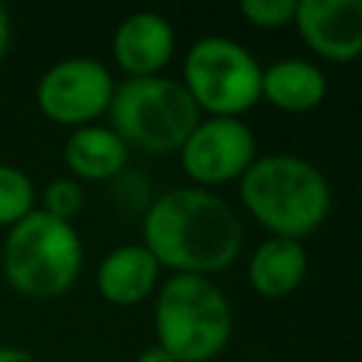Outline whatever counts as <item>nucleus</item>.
<instances>
[{"instance_id": "f8f14e48", "label": "nucleus", "mask_w": 362, "mask_h": 362, "mask_svg": "<svg viewBox=\"0 0 362 362\" xmlns=\"http://www.w3.org/2000/svg\"><path fill=\"white\" fill-rule=\"evenodd\" d=\"M308 272V255L303 240L269 238L249 257V286L266 300H283L294 294Z\"/></svg>"}, {"instance_id": "a211bd4d", "label": "nucleus", "mask_w": 362, "mask_h": 362, "mask_svg": "<svg viewBox=\"0 0 362 362\" xmlns=\"http://www.w3.org/2000/svg\"><path fill=\"white\" fill-rule=\"evenodd\" d=\"M136 362H178L170 351H164L158 342L156 345H150V348H144L139 356H136Z\"/></svg>"}, {"instance_id": "aec40b11", "label": "nucleus", "mask_w": 362, "mask_h": 362, "mask_svg": "<svg viewBox=\"0 0 362 362\" xmlns=\"http://www.w3.org/2000/svg\"><path fill=\"white\" fill-rule=\"evenodd\" d=\"M0 362H37L34 354L23 351V348H11V345H3L0 348Z\"/></svg>"}, {"instance_id": "7ed1b4c3", "label": "nucleus", "mask_w": 362, "mask_h": 362, "mask_svg": "<svg viewBox=\"0 0 362 362\" xmlns=\"http://www.w3.org/2000/svg\"><path fill=\"white\" fill-rule=\"evenodd\" d=\"M82 240L71 221H59L42 209L17 221L3 240V277L28 300L62 297L82 272Z\"/></svg>"}, {"instance_id": "6ab92c4d", "label": "nucleus", "mask_w": 362, "mask_h": 362, "mask_svg": "<svg viewBox=\"0 0 362 362\" xmlns=\"http://www.w3.org/2000/svg\"><path fill=\"white\" fill-rule=\"evenodd\" d=\"M8 42H11V17H8L6 6L0 3V62H3L6 51H8Z\"/></svg>"}, {"instance_id": "f257e3e1", "label": "nucleus", "mask_w": 362, "mask_h": 362, "mask_svg": "<svg viewBox=\"0 0 362 362\" xmlns=\"http://www.w3.org/2000/svg\"><path fill=\"white\" fill-rule=\"evenodd\" d=\"M141 246L175 274L209 277L238 260L243 223L212 189L175 187L147 206Z\"/></svg>"}, {"instance_id": "1a4fd4ad", "label": "nucleus", "mask_w": 362, "mask_h": 362, "mask_svg": "<svg viewBox=\"0 0 362 362\" xmlns=\"http://www.w3.org/2000/svg\"><path fill=\"white\" fill-rule=\"evenodd\" d=\"M294 25L322 59L351 62L362 57V0H297Z\"/></svg>"}, {"instance_id": "4468645a", "label": "nucleus", "mask_w": 362, "mask_h": 362, "mask_svg": "<svg viewBox=\"0 0 362 362\" xmlns=\"http://www.w3.org/2000/svg\"><path fill=\"white\" fill-rule=\"evenodd\" d=\"M130 147L105 124L76 127L62 147L65 167L76 181H110L127 164Z\"/></svg>"}, {"instance_id": "6e6552de", "label": "nucleus", "mask_w": 362, "mask_h": 362, "mask_svg": "<svg viewBox=\"0 0 362 362\" xmlns=\"http://www.w3.org/2000/svg\"><path fill=\"white\" fill-rule=\"evenodd\" d=\"M252 127L238 116L201 119L181 144V167L195 187H221L240 178L257 158Z\"/></svg>"}, {"instance_id": "39448f33", "label": "nucleus", "mask_w": 362, "mask_h": 362, "mask_svg": "<svg viewBox=\"0 0 362 362\" xmlns=\"http://www.w3.org/2000/svg\"><path fill=\"white\" fill-rule=\"evenodd\" d=\"M110 130L127 144L147 153L181 150L201 110L187 88L170 76H141L116 85L110 107Z\"/></svg>"}, {"instance_id": "f03ea898", "label": "nucleus", "mask_w": 362, "mask_h": 362, "mask_svg": "<svg viewBox=\"0 0 362 362\" xmlns=\"http://www.w3.org/2000/svg\"><path fill=\"white\" fill-rule=\"evenodd\" d=\"M238 195L272 238L303 240L331 212L328 178L317 164L294 153L257 156L238 178Z\"/></svg>"}, {"instance_id": "423d86ee", "label": "nucleus", "mask_w": 362, "mask_h": 362, "mask_svg": "<svg viewBox=\"0 0 362 362\" xmlns=\"http://www.w3.org/2000/svg\"><path fill=\"white\" fill-rule=\"evenodd\" d=\"M184 88L209 116L246 113L260 99L263 65L232 37L209 34L195 40L184 54Z\"/></svg>"}, {"instance_id": "ddd939ff", "label": "nucleus", "mask_w": 362, "mask_h": 362, "mask_svg": "<svg viewBox=\"0 0 362 362\" xmlns=\"http://www.w3.org/2000/svg\"><path fill=\"white\" fill-rule=\"evenodd\" d=\"M328 79L317 62L303 57H283L263 68L260 99L288 113H305L325 99Z\"/></svg>"}, {"instance_id": "9b49d317", "label": "nucleus", "mask_w": 362, "mask_h": 362, "mask_svg": "<svg viewBox=\"0 0 362 362\" xmlns=\"http://www.w3.org/2000/svg\"><path fill=\"white\" fill-rule=\"evenodd\" d=\"M158 274V260L141 243H122L99 260L96 288L113 305H136L156 291Z\"/></svg>"}, {"instance_id": "f3484780", "label": "nucleus", "mask_w": 362, "mask_h": 362, "mask_svg": "<svg viewBox=\"0 0 362 362\" xmlns=\"http://www.w3.org/2000/svg\"><path fill=\"white\" fill-rule=\"evenodd\" d=\"M238 11L257 28H283L294 23L297 0H240Z\"/></svg>"}, {"instance_id": "2eb2a0df", "label": "nucleus", "mask_w": 362, "mask_h": 362, "mask_svg": "<svg viewBox=\"0 0 362 362\" xmlns=\"http://www.w3.org/2000/svg\"><path fill=\"white\" fill-rule=\"evenodd\" d=\"M37 189L34 181L11 164H0V226L11 229L28 212H34Z\"/></svg>"}, {"instance_id": "0eeeda50", "label": "nucleus", "mask_w": 362, "mask_h": 362, "mask_svg": "<svg viewBox=\"0 0 362 362\" xmlns=\"http://www.w3.org/2000/svg\"><path fill=\"white\" fill-rule=\"evenodd\" d=\"M113 90L116 82L105 62L93 57H68L40 76L37 107L48 122L76 130L107 113Z\"/></svg>"}, {"instance_id": "9d476101", "label": "nucleus", "mask_w": 362, "mask_h": 362, "mask_svg": "<svg viewBox=\"0 0 362 362\" xmlns=\"http://www.w3.org/2000/svg\"><path fill=\"white\" fill-rule=\"evenodd\" d=\"M110 48L127 79L158 76V71L175 54V31L173 23L158 11H136L116 25Z\"/></svg>"}, {"instance_id": "dca6fc26", "label": "nucleus", "mask_w": 362, "mask_h": 362, "mask_svg": "<svg viewBox=\"0 0 362 362\" xmlns=\"http://www.w3.org/2000/svg\"><path fill=\"white\" fill-rule=\"evenodd\" d=\"M82 201H85L82 184L71 175H62V178L48 181V187L42 189V206L40 209L59 218V221H71L82 209Z\"/></svg>"}, {"instance_id": "20e7f679", "label": "nucleus", "mask_w": 362, "mask_h": 362, "mask_svg": "<svg viewBox=\"0 0 362 362\" xmlns=\"http://www.w3.org/2000/svg\"><path fill=\"white\" fill-rule=\"evenodd\" d=\"M156 337L178 362H209L232 337V305L209 277L173 274L156 297Z\"/></svg>"}]
</instances>
